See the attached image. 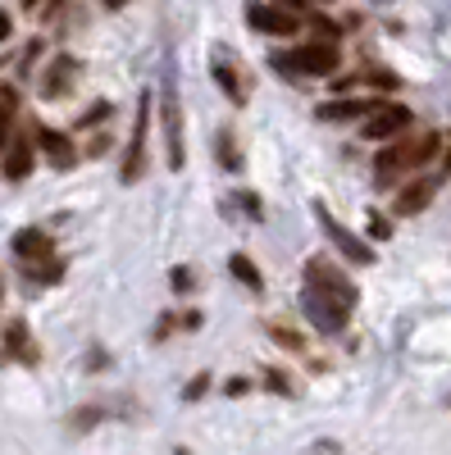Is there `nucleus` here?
Segmentation results:
<instances>
[{"label":"nucleus","mask_w":451,"mask_h":455,"mask_svg":"<svg viewBox=\"0 0 451 455\" xmlns=\"http://www.w3.org/2000/svg\"><path fill=\"white\" fill-rule=\"evenodd\" d=\"M146 124H150V96H141V105H137L133 141H128V156H124V182H137L146 173Z\"/></svg>","instance_id":"0eeeda50"},{"label":"nucleus","mask_w":451,"mask_h":455,"mask_svg":"<svg viewBox=\"0 0 451 455\" xmlns=\"http://www.w3.org/2000/svg\"><path fill=\"white\" fill-rule=\"evenodd\" d=\"M160 119H165V156H169V169H182V114H178V100L173 96H165Z\"/></svg>","instance_id":"9d476101"},{"label":"nucleus","mask_w":451,"mask_h":455,"mask_svg":"<svg viewBox=\"0 0 451 455\" xmlns=\"http://www.w3.org/2000/svg\"><path fill=\"white\" fill-rule=\"evenodd\" d=\"M96 414H101V410H83V414H73V428H92Z\"/></svg>","instance_id":"cd10ccee"},{"label":"nucleus","mask_w":451,"mask_h":455,"mask_svg":"<svg viewBox=\"0 0 451 455\" xmlns=\"http://www.w3.org/2000/svg\"><path fill=\"white\" fill-rule=\"evenodd\" d=\"M369 233L383 242V237H388V219H383V214H369Z\"/></svg>","instance_id":"393cba45"},{"label":"nucleus","mask_w":451,"mask_h":455,"mask_svg":"<svg viewBox=\"0 0 451 455\" xmlns=\"http://www.w3.org/2000/svg\"><path fill=\"white\" fill-rule=\"evenodd\" d=\"M32 141H36V146L46 150L55 169H73V160H78V150H73V141H68L64 132L46 128V124H36V128H32Z\"/></svg>","instance_id":"1a4fd4ad"},{"label":"nucleus","mask_w":451,"mask_h":455,"mask_svg":"<svg viewBox=\"0 0 451 455\" xmlns=\"http://www.w3.org/2000/svg\"><path fill=\"white\" fill-rule=\"evenodd\" d=\"M28 173H32V137H28V132H14L10 146H5V178L19 182V178H28Z\"/></svg>","instance_id":"f8f14e48"},{"label":"nucleus","mask_w":451,"mask_h":455,"mask_svg":"<svg viewBox=\"0 0 451 455\" xmlns=\"http://www.w3.org/2000/svg\"><path fill=\"white\" fill-rule=\"evenodd\" d=\"M365 83H369V87H383V92H397V73H388V68H369V73H365Z\"/></svg>","instance_id":"4be33fe9"},{"label":"nucleus","mask_w":451,"mask_h":455,"mask_svg":"<svg viewBox=\"0 0 451 455\" xmlns=\"http://www.w3.org/2000/svg\"><path fill=\"white\" fill-rule=\"evenodd\" d=\"M442 173H451V146H447V156H442Z\"/></svg>","instance_id":"7c9ffc66"},{"label":"nucleus","mask_w":451,"mask_h":455,"mask_svg":"<svg viewBox=\"0 0 451 455\" xmlns=\"http://www.w3.org/2000/svg\"><path fill=\"white\" fill-rule=\"evenodd\" d=\"M238 205H246V214H251V219H260V201H255L251 192H242V196H238Z\"/></svg>","instance_id":"bb28decb"},{"label":"nucleus","mask_w":451,"mask_h":455,"mask_svg":"<svg viewBox=\"0 0 451 455\" xmlns=\"http://www.w3.org/2000/svg\"><path fill=\"white\" fill-rule=\"evenodd\" d=\"M23 5H28V10H36V5H42V0H23Z\"/></svg>","instance_id":"473e14b6"},{"label":"nucleus","mask_w":451,"mask_h":455,"mask_svg":"<svg viewBox=\"0 0 451 455\" xmlns=\"http://www.w3.org/2000/svg\"><path fill=\"white\" fill-rule=\"evenodd\" d=\"M287 5H296V10H301V5H306V0H287Z\"/></svg>","instance_id":"72a5a7b5"},{"label":"nucleus","mask_w":451,"mask_h":455,"mask_svg":"<svg viewBox=\"0 0 451 455\" xmlns=\"http://www.w3.org/2000/svg\"><path fill=\"white\" fill-rule=\"evenodd\" d=\"M374 105L379 100H369V96H360V100H328V105H319V119H365Z\"/></svg>","instance_id":"4468645a"},{"label":"nucleus","mask_w":451,"mask_h":455,"mask_svg":"<svg viewBox=\"0 0 451 455\" xmlns=\"http://www.w3.org/2000/svg\"><path fill=\"white\" fill-rule=\"evenodd\" d=\"M347 300H337V296H328V291H319V287H310L306 283V315H310V323L319 328V332H342L347 328Z\"/></svg>","instance_id":"7ed1b4c3"},{"label":"nucleus","mask_w":451,"mask_h":455,"mask_svg":"<svg viewBox=\"0 0 451 455\" xmlns=\"http://www.w3.org/2000/svg\"><path fill=\"white\" fill-rule=\"evenodd\" d=\"M306 283L319 287V291H328V296H337V300H347V306H356V287L347 283V274L337 269L328 255H315V259L306 264Z\"/></svg>","instance_id":"20e7f679"},{"label":"nucleus","mask_w":451,"mask_h":455,"mask_svg":"<svg viewBox=\"0 0 451 455\" xmlns=\"http://www.w3.org/2000/svg\"><path fill=\"white\" fill-rule=\"evenodd\" d=\"M415 124L410 119V109L406 105H392V100H379L369 114H365V124H360V137L365 141H392V137H406V128Z\"/></svg>","instance_id":"f03ea898"},{"label":"nucleus","mask_w":451,"mask_h":455,"mask_svg":"<svg viewBox=\"0 0 451 455\" xmlns=\"http://www.w3.org/2000/svg\"><path fill=\"white\" fill-rule=\"evenodd\" d=\"M438 132H420V137H410L406 141V169H424L433 156H438Z\"/></svg>","instance_id":"ddd939ff"},{"label":"nucleus","mask_w":451,"mask_h":455,"mask_svg":"<svg viewBox=\"0 0 451 455\" xmlns=\"http://www.w3.org/2000/svg\"><path fill=\"white\" fill-rule=\"evenodd\" d=\"M401 169H406V137H401V141H392V146L383 150V156L374 160V173H379V182H392Z\"/></svg>","instance_id":"dca6fc26"},{"label":"nucleus","mask_w":451,"mask_h":455,"mask_svg":"<svg viewBox=\"0 0 451 455\" xmlns=\"http://www.w3.org/2000/svg\"><path fill=\"white\" fill-rule=\"evenodd\" d=\"M315 214H319V223H324V233L333 237V246H337V251H342V255H347V259L356 264V269H365V264H374V251H369V246H365V242H360L356 233H347V228H342V223H337V219H333V214H328L324 205H319Z\"/></svg>","instance_id":"39448f33"},{"label":"nucleus","mask_w":451,"mask_h":455,"mask_svg":"<svg viewBox=\"0 0 451 455\" xmlns=\"http://www.w3.org/2000/svg\"><path fill=\"white\" fill-rule=\"evenodd\" d=\"M5 351H14V360H23V364H36V347H32V337H28L23 323L5 328Z\"/></svg>","instance_id":"f3484780"},{"label":"nucleus","mask_w":451,"mask_h":455,"mask_svg":"<svg viewBox=\"0 0 451 455\" xmlns=\"http://www.w3.org/2000/svg\"><path fill=\"white\" fill-rule=\"evenodd\" d=\"M214 83L223 87V96H229L233 105H242V100H246V92H242V78H238V68H233L229 60H214Z\"/></svg>","instance_id":"6ab92c4d"},{"label":"nucleus","mask_w":451,"mask_h":455,"mask_svg":"<svg viewBox=\"0 0 451 455\" xmlns=\"http://www.w3.org/2000/svg\"><path fill=\"white\" fill-rule=\"evenodd\" d=\"M73 78H78V64H73L68 55H60L55 64H51V73H46V83H42V92L55 100V96H64V87L73 83Z\"/></svg>","instance_id":"2eb2a0df"},{"label":"nucleus","mask_w":451,"mask_h":455,"mask_svg":"<svg viewBox=\"0 0 451 455\" xmlns=\"http://www.w3.org/2000/svg\"><path fill=\"white\" fill-rule=\"evenodd\" d=\"M14 255L28 259V264H42V259L55 255V246H51V237L42 233V228H19L14 233Z\"/></svg>","instance_id":"9b49d317"},{"label":"nucleus","mask_w":451,"mask_h":455,"mask_svg":"<svg viewBox=\"0 0 451 455\" xmlns=\"http://www.w3.org/2000/svg\"><path fill=\"white\" fill-rule=\"evenodd\" d=\"M278 68L287 73H306V78H328V73H337V46L333 42H306V46H296V51H278L274 55Z\"/></svg>","instance_id":"f257e3e1"},{"label":"nucleus","mask_w":451,"mask_h":455,"mask_svg":"<svg viewBox=\"0 0 451 455\" xmlns=\"http://www.w3.org/2000/svg\"><path fill=\"white\" fill-rule=\"evenodd\" d=\"M438 196V173H424V178H410L401 192H397V214H424L429 201Z\"/></svg>","instance_id":"6e6552de"},{"label":"nucleus","mask_w":451,"mask_h":455,"mask_svg":"<svg viewBox=\"0 0 451 455\" xmlns=\"http://www.w3.org/2000/svg\"><path fill=\"white\" fill-rule=\"evenodd\" d=\"M105 5H109V10H119V5H128V0H105Z\"/></svg>","instance_id":"2f4dec72"},{"label":"nucleus","mask_w":451,"mask_h":455,"mask_svg":"<svg viewBox=\"0 0 451 455\" xmlns=\"http://www.w3.org/2000/svg\"><path fill=\"white\" fill-rule=\"evenodd\" d=\"M214 156H219V164L229 169V173H242V146H238L233 128H223V132H219V141H214Z\"/></svg>","instance_id":"a211bd4d"},{"label":"nucleus","mask_w":451,"mask_h":455,"mask_svg":"<svg viewBox=\"0 0 451 455\" xmlns=\"http://www.w3.org/2000/svg\"><path fill=\"white\" fill-rule=\"evenodd\" d=\"M246 19H251V28L255 32H265V36H296V14L292 10H283V5H246Z\"/></svg>","instance_id":"423d86ee"},{"label":"nucleus","mask_w":451,"mask_h":455,"mask_svg":"<svg viewBox=\"0 0 451 455\" xmlns=\"http://www.w3.org/2000/svg\"><path fill=\"white\" fill-rule=\"evenodd\" d=\"M10 32H14V23H10L5 10H0V42H10Z\"/></svg>","instance_id":"c85d7f7f"},{"label":"nucleus","mask_w":451,"mask_h":455,"mask_svg":"<svg viewBox=\"0 0 451 455\" xmlns=\"http://www.w3.org/2000/svg\"><path fill=\"white\" fill-rule=\"evenodd\" d=\"M205 387H210V373H197V378H192V387H187V401L205 396Z\"/></svg>","instance_id":"5701e85b"},{"label":"nucleus","mask_w":451,"mask_h":455,"mask_svg":"<svg viewBox=\"0 0 451 455\" xmlns=\"http://www.w3.org/2000/svg\"><path fill=\"white\" fill-rule=\"evenodd\" d=\"M265 378H270V387H274V392H278V396H292V387H287V378H283V373H278V369H270V373H265Z\"/></svg>","instance_id":"b1692460"},{"label":"nucleus","mask_w":451,"mask_h":455,"mask_svg":"<svg viewBox=\"0 0 451 455\" xmlns=\"http://www.w3.org/2000/svg\"><path fill=\"white\" fill-rule=\"evenodd\" d=\"M246 387H251L246 378H233V383H229V396H246Z\"/></svg>","instance_id":"c756f323"},{"label":"nucleus","mask_w":451,"mask_h":455,"mask_svg":"<svg viewBox=\"0 0 451 455\" xmlns=\"http://www.w3.org/2000/svg\"><path fill=\"white\" fill-rule=\"evenodd\" d=\"M197 278H192V269H173V291H187Z\"/></svg>","instance_id":"a878e982"},{"label":"nucleus","mask_w":451,"mask_h":455,"mask_svg":"<svg viewBox=\"0 0 451 455\" xmlns=\"http://www.w3.org/2000/svg\"><path fill=\"white\" fill-rule=\"evenodd\" d=\"M229 269H233V278H238L242 287H251V291L265 287V278H260V269H255V264H251L246 255H233V259H229Z\"/></svg>","instance_id":"aec40b11"},{"label":"nucleus","mask_w":451,"mask_h":455,"mask_svg":"<svg viewBox=\"0 0 451 455\" xmlns=\"http://www.w3.org/2000/svg\"><path fill=\"white\" fill-rule=\"evenodd\" d=\"M270 337H274V341H283L287 351H306V341H301L292 328H283V323H270Z\"/></svg>","instance_id":"412c9836"}]
</instances>
